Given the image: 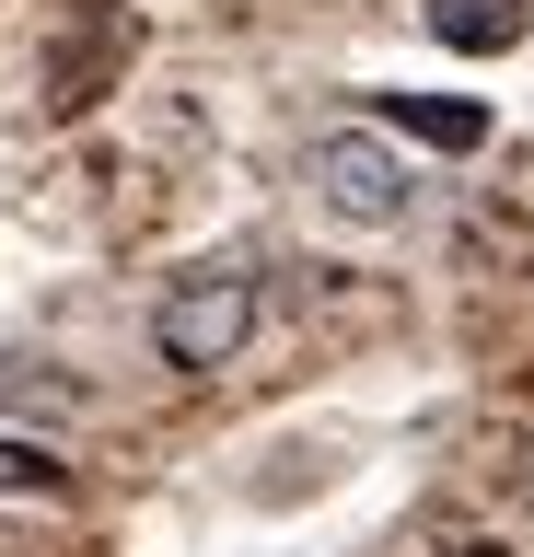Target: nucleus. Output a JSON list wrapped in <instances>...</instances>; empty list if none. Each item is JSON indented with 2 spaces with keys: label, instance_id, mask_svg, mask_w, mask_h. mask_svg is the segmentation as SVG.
Instances as JSON below:
<instances>
[{
  "label": "nucleus",
  "instance_id": "obj_1",
  "mask_svg": "<svg viewBox=\"0 0 534 557\" xmlns=\"http://www.w3.org/2000/svg\"><path fill=\"white\" fill-rule=\"evenodd\" d=\"M256 337V278L245 268H186L163 302H151V348L175 372H233Z\"/></svg>",
  "mask_w": 534,
  "mask_h": 557
},
{
  "label": "nucleus",
  "instance_id": "obj_2",
  "mask_svg": "<svg viewBox=\"0 0 534 557\" xmlns=\"http://www.w3.org/2000/svg\"><path fill=\"white\" fill-rule=\"evenodd\" d=\"M302 174H314V209H325V221H349V233H395V221H407V198H419L407 151H395V139H372V128H325Z\"/></svg>",
  "mask_w": 534,
  "mask_h": 557
},
{
  "label": "nucleus",
  "instance_id": "obj_3",
  "mask_svg": "<svg viewBox=\"0 0 534 557\" xmlns=\"http://www.w3.org/2000/svg\"><path fill=\"white\" fill-rule=\"evenodd\" d=\"M430 35L464 47V59H499V47L534 35V12H523V0H430Z\"/></svg>",
  "mask_w": 534,
  "mask_h": 557
},
{
  "label": "nucleus",
  "instance_id": "obj_4",
  "mask_svg": "<svg viewBox=\"0 0 534 557\" xmlns=\"http://www.w3.org/2000/svg\"><path fill=\"white\" fill-rule=\"evenodd\" d=\"M0 487H12V499H59L71 476H59V453H47V442H0Z\"/></svg>",
  "mask_w": 534,
  "mask_h": 557
},
{
  "label": "nucleus",
  "instance_id": "obj_5",
  "mask_svg": "<svg viewBox=\"0 0 534 557\" xmlns=\"http://www.w3.org/2000/svg\"><path fill=\"white\" fill-rule=\"evenodd\" d=\"M395 116H407L419 139H442V151H476V128H488L476 104H395Z\"/></svg>",
  "mask_w": 534,
  "mask_h": 557
},
{
  "label": "nucleus",
  "instance_id": "obj_6",
  "mask_svg": "<svg viewBox=\"0 0 534 557\" xmlns=\"http://www.w3.org/2000/svg\"><path fill=\"white\" fill-rule=\"evenodd\" d=\"M454 557H511V546H488V534H464V546H454Z\"/></svg>",
  "mask_w": 534,
  "mask_h": 557
}]
</instances>
